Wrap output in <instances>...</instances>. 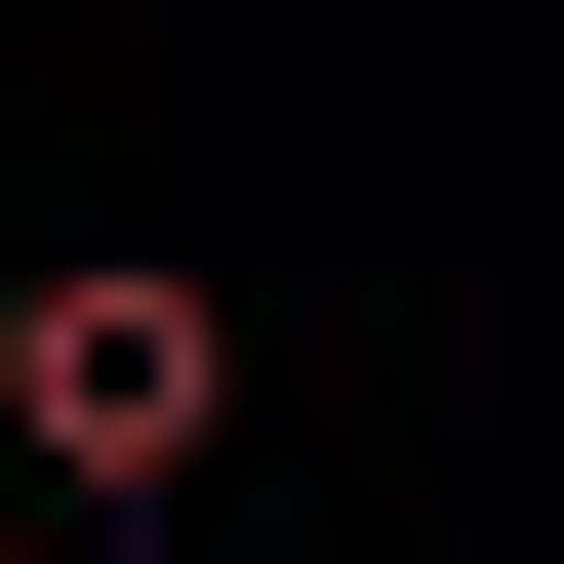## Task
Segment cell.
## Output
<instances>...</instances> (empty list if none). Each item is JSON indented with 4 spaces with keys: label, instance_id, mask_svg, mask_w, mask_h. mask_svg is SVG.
<instances>
[{
    "label": "cell",
    "instance_id": "1",
    "mask_svg": "<svg viewBox=\"0 0 564 564\" xmlns=\"http://www.w3.org/2000/svg\"><path fill=\"white\" fill-rule=\"evenodd\" d=\"M0 444L82 484V524H162V484L242 444V323H202L162 242H82V282H0Z\"/></svg>",
    "mask_w": 564,
    "mask_h": 564
}]
</instances>
